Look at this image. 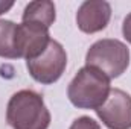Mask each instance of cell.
<instances>
[{
	"instance_id": "obj_3",
	"label": "cell",
	"mask_w": 131,
	"mask_h": 129,
	"mask_svg": "<svg viewBox=\"0 0 131 129\" xmlns=\"http://www.w3.org/2000/svg\"><path fill=\"white\" fill-rule=\"evenodd\" d=\"M85 65L102 71L110 79L119 78L130 65V49L114 38L99 40L87 50Z\"/></svg>"
},
{
	"instance_id": "obj_12",
	"label": "cell",
	"mask_w": 131,
	"mask_h": 129,
	"mask_svg": "<svg viewBox=\"0 0 131 129\" xmlns=\"http://www.w3.org/2000/svg\"><path fill=\"white\" fill-rule=\"evenodd\" d=\"M12 6H14V2H3V0H0V15L8 12Z\"/></svg>"
},
{
	"instance_id": "obj_7",
	"label": "cell",
	"mask_w": 131,
	"mask_h": 129,
	"mask_svg": "<svg viewBox=\"0 0 131 129\" xmlns=\"http://www.w3.org/2000/svg\"><path fill=\"white\" fill-rule=\"evenodd\" d=\"M111 18V6L104 0H85L76 12L78 29L84 33H96L107 28Z\"/></svg>"
},
{
	"instance_id": "obj_10",
	"label": "cell",
	"mask_w": 131,
	"mask_h": 129,
	"mask_svg": "<svg viewBox=\"0 0 131 129\" xmlns=\"http://www.w3.org/2000/svg\"><path fill=\"white\" fill-rule=\"evenodd\" d=\"M69 129H101V126H99L98 122L93 120L92 117H89V115H81V117H78V119L70 125Z\"/></svg>"
},
{
	"instance_id": "obj_2",
	"label": "cell",
	"mask_w": 131,
	"mask_h": 129,
	"mask_svg": "<svg viewBox=\"0 0 131 129\" xmlns=\"http://www.w3.org/2000/svg\"><path fill=\"white\" fill-rule=\"evenodd\" d=\"M111 91L110 78L93 67H82L67 87V97L79 109L101 108Z\"/></svg>"
},
{
	"instance_id": "obj_8",
	"label": "cell",
	"mask_w": 131,
	"mask_h": 129,
	"mask_svg": "<svg viewBox=\"0 0 131 129\" xmlns=\"http://www.w3.org/2000/svg\"><path fill=\"white\" fill-rule=\"evenodd\" d=\"M57 18L55 14V5L50 0H35L26 5L21 21H34L40 23L46 28H50Z\"/></svg>"
},
{
	"instance_id": "obj_6",
	"label": "cell",
	"mask_w": 131,
	"mask_h": 129,
	"mask_svg": "<svg viewBox=\"0 0 131 129\" xmlns=\"http://www.w3.org/2000/svg\"><path fill=\"white\" fill-rule=\"evenodd\" d=\"M96 114L108 129H131V96L121 88H111Z\"/></svg>"
},
{
	"instance_id": "obj_11",
	"label": "cell",
	"mask_w": 131,
	"mask_h": 129,
	"mask_svg": "<svg viewBox=\"0 0 131 129\" xmlns=\"http://www.w3.org/2000/svg\"><path fill=\"white\" fill-rule=\"evenodd\" d=\"M122 33H124V38L131 44V12L125 17V20H124V24H122Z\"/></svg>"
},
{
	"instance_id": "obj_1",
	"label": "cell",
	"mask_w": 131,
	"mask_h": 129,
	"mask_svg": "<svg viewBox=\"0 0 131 129\" xmlns=\"http://www.w3.org/2000/svg\"><path fill=\"white\" fill-rule=\"evenodd\" d=\"M6 122L12 129H47L50 112L41 94L34 90H20L8 102Z\"/></svg>"
},
{
	"instance_id": "obj_4",
	"label": "cell",
	"mask_w": 131,
	"mask_h": 129,
	"mask_svg": "<svg viewBox=\"0 0 131 129\" xmlns=\"http://www.w3.org/2000/svg\"><path fill=\"white\" fill-rule=\"evenodd\" d=\"M26 67L34 81L50 85L63 76L67 67V53L58 41L50 40L47 49L38 58L26 61Z\"/></svg>"
},
{
	"instance_id": "obj_9",
	"label": "cell",
	"mask_w": 131,
	"mask_h": 129,
	"mask_svg": "<svg viewBox=\"0 0 131 129\" xmlns=\"http://www.w3.org/2000/svg\"><path fill=\"white\" fill-rule=\"evenodd\" d=\"M17 24L11 20H0V58L18 59L15 50Z\"/></svg>"
},
{
	"instance_id": "obj_5",
	"label": "cell",
	"mask_w": 131,
	"mask_h": 129,
	"mask_svg": "<svg viewBox=\"0 0 131 129\" xmlns=\"http://www.w3.org/2000/svg\"><path fill=\"white\" fill-rule=\"evenodd\" d=\"M49 43V28L34 21H21L20 24H17L15 50L18 58H25L26 61L38 58L47 49Z\"/></svg>"
}]
</instances>
